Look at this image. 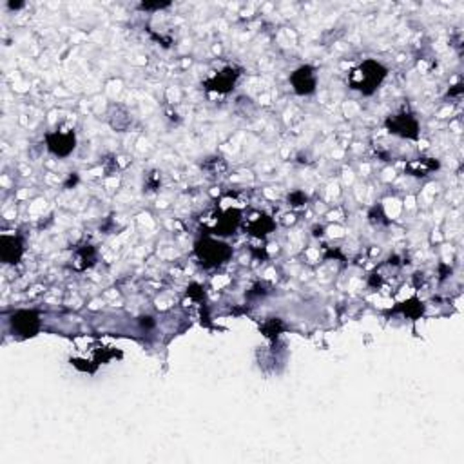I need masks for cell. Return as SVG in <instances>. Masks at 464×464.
I'll return each mask as SVG.
<instances>
[{
  "instance_id": "cell-2",
  "label": "cell",
  "mask_w": 464,
  "mask_h": 464,
  "mask_svg": "<svg viewBox=\"0 0 464 464\" xmlns=\"http://www.w3.org/2000/svg\"><path fill=\"white\" fill-rule=\"evenodd\" d=\"M196 254H198L200 262L205 267H216L229 260L230 248L229 245L207 238L200 241V244H196Z\"/></svg>"
},
{
  "instance_id": "cell-4",
  "label": "cell",
  "mask_w": 464,
  "mask_h": 464,
  "mask_svg": "<svg viewBox=\"0 0 464 464\" xmlns=\"http://www.w3.org/2000/svg\"><path fill=\"white\" fill-rule=\"evenodd\" d=\"M387 126L390 133L403 136V138H417L419 136V124L412 114H396L388 120Z\"/></svg>"
},
{
  "instance_id": "cell-5",
  "label": "cell",
  "mask_w": 464,
  "mask_h": 464,
  "mask_svg": "<svg viewBox=\"0 0 464 464\" xmlns=\"http://www.w3.org/2000/svg\"><path fill=\"white\" fill-rule=\"evenodd\" d=\"M47 149L54 154V156H68L75 149V144H77V138H75V133L73 131H57L47 135Z\"/></svg>"
},
{
  "instance_id": "cell-9",
  "label": "cell",
  "mask_w": 464,
  "mask_h": 464,
  "mask_svg": "<svg viewBox=\"0 0 464 464\" xmlns=\"http://www.w3.org/2000/svg\"><path fill=\"white\" fill-rule=\"evenodd\" d=\"M167 4H142L140 8L142 9H160V8H165Z\"/></svg>"
},
{
  "instance_id": "cell-3",
  "label": "cell",
  "mask_w": 464,
  "mask_h": 464,
  "mask_svg": "<svg viewBox=\"0 0 464 464\" xmlns=\"http://www.w3.org/2000/svg\"><path fill=\"white\" fill-rule=\"evenodd\" d=\"M11 329L20 338H33L40 330V315L35 310H18L11 315Z\"/></svg>"
},
{
  "instance_id": "cell-8",
  "label": "cell",
  "mask_w": 464,
  "mask_h": 464,
  "mask_svg": "<svg viewBox=\"0 0 464 464\" xmlns=\"http://www.w3.org/2000/svg\"><path fill=\"white\" fill-rule=\"evenodd\" d=\"M238 77V73H234L232 69H225V71L218 73L216 77L212 78L209 84L212 86V89L216 91H229L230 87L234 86V80Z\"/></svg>"
},
{
  "instance_id": "cell-7",
  "label": "cell",
  "mask_w": 464,
  "mask_h": 464,
  "mask_svg": "<svg viewBox=\"0 0 464 464\" xmlns=\"http://www.w3.org/2000/svg\"><path fill=\"white\" fill-rule=\"evenodd\" d=\"M290 82H292L294 91L298 95H310L315 91V84H317L315 73L310 66H303V68L296 69L290 77Z\"/></svg>"
},
{
  "instance_id": "cell-6",
  "label": "cell",
  "mask_w": 464,
  "mask_h": 464,
  "mask_svg": "<svg viewBox=\"0 0 464 464\" xmlns=\"http://www.w3.org/2000/svg\"><path fill=\"white\" fill-rule=\"evenodd\" d=\"M24 247L17 236L4 234L0 238V260L8 265H17L22 260Z\"/></svg>"
},
{
  "instance_id": "cell-1",
  "label": "cell",
  "mask_w": 464,
  "mask_h": 464,
  "mask_svg": "<svg viewBox=\"0 0 464 464\" xmlns=\"http://www.w3.org/2000/svg\"><path fill=\"white\" fill-rule=\"evenodd\" d=\"M387 77V69L375 60H366L350 75L352 89H357L365 95H370L377 89V86Z\"/></svg>"
}]
</instances>
